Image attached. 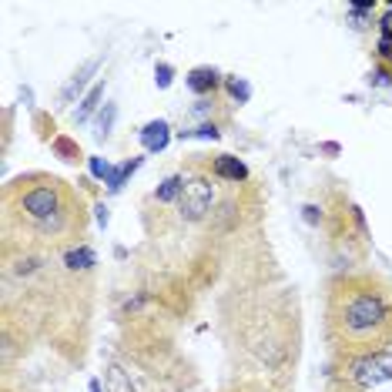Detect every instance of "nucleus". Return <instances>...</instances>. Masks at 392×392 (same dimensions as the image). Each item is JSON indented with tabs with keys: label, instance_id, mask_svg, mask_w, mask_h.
I'll return each instance as SVG.
<instances>
[{
	"label": "nucleus",
	"instance_id": "obj_1",
	"mask_svg": "<svg viewBox=\"0 0 392 392\" xmlns=\"http://www.w3.org/2000/svg\"><path fill=\"white\" fill-rule=\"evenodd\" d=\"M329 332L336 345L359 355L382 352L392 338V302L373 281L349 279L338 281L329 299Z\"/></svg>",
	"mask_w": 392,
	"mask_h": 392
},
{
	"label": "nucleus",
	"instance_id": "obj_2",
	"mask_svg": "<svg viewBox=\"0 0 392 392\" xmlns=\"http://www.w3.org/2000/svg\"><path fill=\"white\" fill-rule=\"evenodd\" d=\"M20 185V195H17V208H20V218L34 224L38 231L44 235H60L67 224H71V195L64 191L60 181H47L40 178L38 185Z\"/></svg>",
	"mask_w": 392,
	"mask_h": 392
},
{
	"label": "nucleus",
	"instance_id": "obj_3",
	"mask_svg": "<svg viewBox=\"0 0 392 392\" xmlns=\"http://www.w3.org/2000/svg\"><path fill=\"white\" fill-rule=\"evenodd\" d=\"M349 375H352L359 386L375 389V386H382V382H389V379H392V355L389 352L355 355L352 366H349Z\"/></svg>",
	"mask_w": 392,
	"mask_h": 392
},
{
	"label": "nucleus",
	"instance_id": "obj_4",
	"mask_svg": "<svg viewBox=\"0 0 392 392\" xmlns=\"http://www.w3.org/2000/svg\"><path fill=\"white\" fill-rule=\"evenodd\" d=\"M211 202H215V191H211V181L208 178H185V191H181V198H178V205H181V215H185L188 222H198V218H205L208 211H211Z\"/></svg>",
	"mask_w": 392,
	"mask_h": 392
},
{
	"label": "nucleus",
	"instance_id": "obj_5",
	"mask_svg": "<svg viewBox=\"0 0 392 392\" xmlns=\"http://www.w3.org/2000/svg\"><path fill=\"white\" fill-rule=\"evenodd\" d=\"M141 141H145V148L154 154V151H165L171 141V128L165 124V121H151V124H145V131H141Z\"/></svg>",
	"mask_w": 392,
	"mask_h": 392
},
{
	"label": "nucleus",
	"instance_id": "obj_6",
	"mask_svg": "<svg viewBox=\"0 0 392 392\" xmlns=\"http://www.w3.org/2000/svg\"><path fill=\"white\" fill-rule=\"evenodd\" d=\"M211 171H215L218 178H224V181H245V178H248V168H245L238 158H231V154H222Z\"/></svg>",
	"mask_w": 392,
	"mask_h": 392
},
{
	"label": "nucleus",
	"instance_id": "obj_7",
	"mask_svg": "<svg viewBox=\"0 0 392 392\" xmlns=\"http://www.w3.org/2000/svg\"><path fill=\"white\" fill-rule=\"evenodd\" d=\"M188 88L195 94H208L218 88V71L215 67H195L191 74H188Z\"/></svg>",
	"mask_w": 392,
	"mask_h": 392
},
{
	"label": "nucleus",
	"instance_id": "obj_8",
	"mask_svg": "<svg viewBox=\"0 0 392 392\" xmlns=\"http://www.w3.org/2000/svg\"><path fill=\"white\" fill-rule=\"evenodd\" d=\"M181 191H185V178H181V174H171V178H165L161 188L154 191V198H158L161 205H168L174 198H181Z\"/></svg>",
	"mask_w": 392,
	"mask_h": 392
},
{
	"label": "nucleus",
	"instance_id": "obj_9",
	"mask_svg": "<svg viewBox=\"0 0 392 392\" xmlns=\"http://www.w3.org/2000/svg\"><path fill=\"white\" fill-rule=\"evenodd\" d=\"M138 165H141V161L134 158V161H124L121 168H111V174H108V185H111V191H117V188L124 185V178H131V174L138 171Z\"/></svg>",
	"mask_w": 392,
	"mask_h": 392
},
{
	"label": "nucleus",
	"instance_id": "obj_10",
	"mask_svg": "<svg viewBox=\"0 0 392 392\" xmlns=\"http://www.w3.org/2000/svg\"><path fill=\"white\" fill-rule=\"evenodd\" d=\"M108 386L111 392H131V379L121 366H108Z\"/></svg>",
	"mask_w": 392,
	"mask_h": 392
},
{
	"label": "nucleus",
	"instance_id": "obj_11",
	"mask_svg": "<svg viewBox=\"0 0 392 392\" xmlns=\"http://www.w3.org/2000/svg\"><path fill=\"white\" fill-rule=\"evenodd\" d=\"M67 268H91L94 265V252L91 248H74V252H67Z\"/></svg>",
	"mask_w": 392,
	"mask_h": 392
},
{
	"label": "nucleus",
	"instance_id": "obj_12",
	"mask_svg": "<svg viewBox=\"0 0 392 392\" xmlns=\"http://www.w3.org/2000/svg\"><path fill=\"white\" fill-rule=\"evenodd\" d=\"M101 94H104V84H94V91L88 94V97H84V104L77 108V121H84V117H88V114H91L94 108H97V101H101Z\"/></svg>",
	"mask_w": 392,
	"mask_h": 392
},
{
	"label": "nucleus",
	"instance_id": "obj_13",
	"mask_svg": "<svg viewBox=\"0 0 392 392\" xmlns=\"http://www.w3.org/2000/svg\"><path fill=\"white\" fill-rule=\"evenodd\" d=\"M228 91L235 94V97H238V101H248V84H245V81H238V77H231V81H228Z\"/></svg>",
	"mask_w": 392,
	"mask_h": 392
},
{
	"label": "nucleus",
	"instance_id": "obj_14",
	"mask_svg": "<svg viewBox=\"0 0 392 392\" xmlns=\"http://www.w3.org/2000/svg\"><path fill=\"white\" fill-rule=\"evenodd\" d=\"M181 138H211V141H215V138H218V131L211 128V124H202L198 131H181Z\"/></svg>",
	"mask_w": 392,
	"mask_h": 392
},
{
	"label": "nucleus",
	"instance_id": "obj_15",
	"mask_svg": "<svg viewBox=\"0 0 392 392\" xmlns=\"http://www.w3.org/2000/svg\"><path fill=\"white\" fill-rule=\"evenodd\" d=\"M91 174L94 178H108V174H111V165L101 161V158H91Z\"/></svg>",
	"mask_w": 392,
	"mask_h": 392
},
{
	"label": "nucleus",
	"instance_id": "obj_16",
	"mask_svg": "<svg viewBox=\"0 0 392 392\" xmlns=\"http://www.w3.org/2000/svg\"><path fill=\"white\" fill-rule=\"evenodd\" d=\"M154 81H158V88H168V84H171V67H168V64H158Z\"/></svg>",
	"mask_w": 392,
	"mask_h": 392
},
{
	"label": "nucleus",
	"instance_id": "obj_17",
	"mask_svg": "<svg viewBox=\"0 0 392 392\" xmlns=\"http://www.w3.org/2000/svg\"><path fill=\"white\" fill-rule=\"evenodd\" d=\"M379 57H382V60H389V64H392V40H386V38L379 40Z\"/></svg>",
	"mask_w": 392,
	"mask_h": 392
},
{
	"label": "nucleus",
	"instance_id": "obj_18",
	"mask_svg": "<svg viewBox=\"0 0 392 392\" xmlns=\"http://www.w3.org/2000/svg\"><path fill=\"white\" fill-rule=\"evenodd\" d=\"M379 27H382V38L392 40V10H389V14H386L382 20H379Z\"/></svg>",
	"mask_w": 392,
	"mask_h": 392
},
{
	"label": "nucleus",
	"instance_id": "obj_19",
	"mask_svg": "<svg viewBox=\"0 0 392 392\" xmlns=\"http://www.w3.org/2000/svg\"><path fill=\"white\" fill-rule=\"evenodd\" d=\"M111 121H114V108H108V111L101 114V121H97V124H101V134H108V128H111Z\"/></svg>",
	"mask_w": 392,
	"mask_h": 392
},
{
	"label": "nucleus",
	"instance_id": "obj_20",
	"mask_svg": "<svg viewBox=\"0 0 392 392\" xmlns=\"http://www.w3.org/2000/svg\"><path fill=\"white\" fill-rule=\"evenodd\" d=\"M305 218H309V222H318V208L316 205H305Z\"/></svg>",
	"mask_w": 392,
	"mask_h": 392
},
{
	"label": "nucleus",
	"instance_id": "obj_21",
	"mask_svg": "<svg viewBox=\"0 0 392 392\" xmlns=\"http://www.w3.org/2000/svg\"><path fill=\"white\" fill-rule=\"evenodd\" d=\"M91 392H101V382H97V379L91 382Z\"/></svg>",
	"mask_w": 392,
	"mask_h": 392
}]
</instances>
